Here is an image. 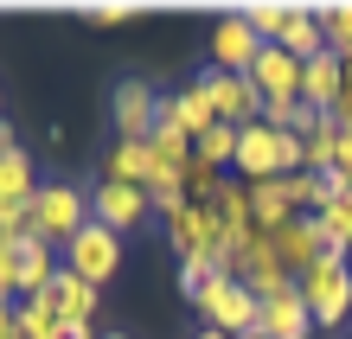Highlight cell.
<instances>
[{"label": "cell", "mask_w": 352, "mask_h": 339, "mask_svg": "<svg viewBox=\"0 0 352 339\" xmlns=\"http://www.w3.org/2000/svg\"><path fill=\"white\" fill-rule=\"evenodd\" d=\"M96 26H122V19H135V7H122V0H96V7H84Z\"/></svg>", "instance_id": "30"}, {"label": "cell", "mask_w": 352, "mask_h": 339, "mask_svg": "<svg viewBox=\"0 0 352 339\" xmlns=\"http://www.w3.org/2000/svg\"><path fill=\"white\" fill-rule=\"evenodd\" d=\"M148 154H154V173L179 179V173H186V160H192V141H186L179 129H167V122H160V129L148 135Z\"/></svg>", "instance_id": "21"}, {"label": "cell", "mask_w": 352, "mask_h": 339, "mask_svg": "<svg viewBox=\"0 0 352 339\" xmlns=\"http://www.w3.org/2000/svg\"><path fill=\"white\" fill-rule=\"evenodd\" d=\"M295 294L307 301L314 327H346V314H352V263L327 250V256H320V263L295 282Z\"/></svg>", "instance_id": "2"}, {"label": "cell", "mask_w": 352, "mask_h": 339, "mask_svg": "<svg viewBox=\"0 0 352 339\" xmlns=\"http://www.w3.org/2000/svg\"><path fill=\"white\" fill-rule=\"evenodd\" d=\"M333 166L352 179V129H340V154H333Z\"/></svg>", "instance_id": "31"}, {"label": "cell", "mask_w": 352, "mask_h": 339, "mask_svg": "<svg viewBox=\"0 0 352 339\" xmlns=\"http://www.w3.org/2000/svg\"><path fill=\"white\" fill-rule=\"evenodd\" d=\"M276 45L295 58V65H314V58L327 52V26H320V13H314V7H288V26H282Z\"/></svg>", "instance_id": "16"}, {"label": "cell", "mask_w": 352, "mask_h": 339, "mask_svg": "<svg viewBox=\"0 0 352 339\" xmlns=\"http://www.w3.org/2000/svg\"><path fill=\"white\" fill-rule=\"evenodd\" d=\"M192 314L212 333H231V339H256V320H263V301L250 288L237 282V275H212L199 294H192Z\"/></svg>", "instance_id": "1"}, {"label": "cell", "mask_w": 352, "mask_h": 339, "mask_svg": "<svg viewBox=\"0 0 352 339\" xmlns=\"http://www.w3.org/2000/svg\"><path fill=\"white\" fill-rule=\"evenodd\" d=\"M102 339H129V333H102Z\"/></svg>", "instance_id": "37"}, {"label": "cell", "mask_w": 352, "mask_h": 339, "mask_svg": "<svg viewBox=\"0 0 352 339\" xmlns=\"http://www.w3.org/2000/svg\"><path fill=\"white\" fill-rule=\"evenodd\" d=\"M7 327H13V301L0 294V333H7Z\"/></svg>", "instance_id": "34"}, {"label": "cell", "mask_w": 352, "mask_h": 339, "mask_svg": "<svg viewBox=\"0 0 352 339\" xmlns=\"http://www.w3.org/2000/svg\"><path fill=\"white\" fill-rule=\"evenodd\" d=\"M0 339H19V327H7V333H0Z\"/></svg>", "instance_id": "36"}, {"label": "cell", "mask_w": 352, "mask_h": 339, "mask_svg": "<svg viewBox=\"0 0 352 339\" xmlns=\"http://www.w3.org/2000/svg\"><path fill=\"white\" fill-rule=\"evenodd\" d=\"M7 154H19V141H13V129H7V122H0V160H7Z\"/></svg>", "instance_id": "32"}, {"label": "cell", "mask_w": 352, "mask_h": 339, "mask_svg": "<svg viewBox=\"0 0 352 339\" xmlns=\"http://www.w3.org/2000/svg\"><path fill=\"white\" fill-rule=\"evenodd\" d=\"M38 186H45V179L32 173V160H26V147H19V154H7V160H0V199H7V205H32V193H38Z\"/></svg>", "instance_id": "22"}, {"label": "cell", "mask_w": 352, "mask_h": 339, "mask_svg": "<svg viewBox=\"0 0 352 339\" xmlns=\"http://www.w3.org/2000/svg\"><path fill=\"white\" fill-rule=\"evenodd\" d=\"M52 307H58V320H71V327H90V314H96V288L84 282V275L58 269V282H52Z\"/></svg>", "instance_id": "19"}, {"label": "cell", "mask_w": 352, "mask_h": 339, "mask_svg": "<svg viewBox=\"0 0 352 339\" xmlns=\"http://www.w3.org/2000/svg\"><path fill=\"white\" fill-rule=\"evenodd\" d=\"M269 256H276V263L301 282V275L327 256V237H320V224H314V218H288L282 230H269Z\"/></svg>", "instance_id": "8"}, {"label": "cell", "mask_w": 352, "mask_h": 339, "mask_svg": "<svg viewBox=\"0 0 352 339\" xmlns=\"http://www.w3.org/2000/svg\"><path fill=\"white\" fill-rule=\"evenodd\" d=\"M192 154H199L205 166H218V173H224V166L237 160V129H224V122H218V129H205V135L192 141Z\"/></svg>", "instance_id": "25"}, {"label": "cell", "mask_w": 352, "mask_h": 339, "mask_svg": "<svg viewBox=\"0 0 352 339\" xmlns=\"http://www.w3.org/2000/svg\"><path fill=\"white\" fill-rule=\"evenodd\" d=\"M160 122H167V129H179L186 141H199L205 129H218V109H212V96H205V83L192 77L186 90H173L167 102H160Z\"/></svg>", "instance_id": "12"}, {"label": "cell", "mask_w": 352, "mask_h": 339, "mask_svg": "<svg viewBox=\"0 0 352 339\" xmlns=\"http://www.w3.org/2000/svg\"><path fill=\"white\" fill-rule=\"evenodd\" d=\"M250 90L263 102H301V65L282 45H263V58L250 65Z\"/></svg>", "instance_id": "11"}, {"label": "cell", "mask_w": 352, "mask_h": 339, "mask_svg": "<svg viewBox=\"0 0 352 339\" xmlns=\"http://www.w3.org/2000/svg\"><path fill=\"white\" fill-rule=\"evenodd\" d=\"M243 19H250V32L263 39V45H276L282 26H288V7H276V0H250V7H243Z\"/></svg>", "instance_id": "27"}, {"label": "cell", "mask_w": 352, "mask_h": 339, "mask_svg": "<svg viewBox=\"0 0 352 339\" xmlns=\"http://www.w3.org/2000/svg\"><path fill=\"white\" fill-rule=\"evenodd\" d=\"M314 224H320V237H327L333 256H352V199H346V205H327Z\"/></svg>", "instance_id": "26"}, {"label": "cell", "mask_w": 352, "mask_h": 339, "mask_svg": "<svg viewBox=\"0 0 352 339\" xmlns=\"http://www.w3.org/2000/svg\"><path fill=\"white\" fill-rule=\"evenodd\" d=\"M148 193H141V186H116V179H102L96 193H90V224H102V230H135L141 218H148Z\"/></svg>", "instance_id": "10"}, {"label": "cell", "mask_w": 352, "mask_h": 339, "mask_svg": "<svg viewBox=\"0 0 352 339\" xmlns=\"http://www.w3.org/2000/svg\"><path fill=\"white\" fill-rule=\"evenodd\" d=\"M314 333V314L295 288L276 294V301H263V320H256V339H307Z\"/></svg>", "instance_id": "14"}, {"label": "cell", "mask_w": 352, "mask_h": 339, "mask_svg": "<svg viewBox=\"0 0 352 339\" xmlns=\"http://www.w3.org/2000/svg\"><path fill=\"white\" fill-rule=\"evenodd\" d=\"M58 250L45 243V237H32V243H19V301H38V294H52V282H58Z\"/></svg>", "instance_id": "15"}, {"label": "cell", "mask_w": 352, "mask_h": 339, "mask_svg": "<svg viewBox=\"0 0 352 339\" xmlns=\"http://www.w3.org/2000/svg\"><path fill=\"white\" fill-rule=\"evenodd\" d=\"M65 269L84 275L90 288H102V282L122 269V237H116V230H102V224H84V230L65 243Z\"/></svg>", "instance_id": "5"}, {"label": "cell", "mask_w": 352, "mask_h": 339, "mask_svg": "<svg viewBox=\"0 0 352 339\" xmlns=\"http://www.w3.org/2000/svg\"><path fill=\"white\" fill-rule=\"evenodd\" d=\"M205 96H212V109L224 129H250V122H263V96L250 90V77H231V71H205Z\"/></svg>", "instance_id": "7"}, {"label": "cell", "mask_w": 352, "mask_h": 339, "mask_svg": "<svg viewBox=\"0 0 352 339\" xmlns=\"http://www.w3.org/2000/svg\"><path fill=\"white\" fill-rule=\"evenodd\" d=\"M84 224H90V193H77L71 179H45V186L32 193V230H38L52 250H65Z\"/></svg>", "instance_id": "3"}, {"label": "cell", "mask_w": 352, "mask_h": 339, "mask_svg": "<svg viewBox=\"0 0 352 339\" xmlns=\"http://www.w3.org/2000/svg\"><path fill=\"white\" fill-rule=\"evenodd\" d=\"M19 237H0V294H7V301H19Z\"/></svg>", "instance_id": "29"}, {"label": "cell", "mask_w": 352, "mask_h": 339, "mask_svg": "<svg viewBox=\"0 0 352 339\" xmlns=\"http://www.w3.org/2000/svg\"><path fill=\"white\" fill-rule=\"evenodd\" d=\"M102 179H116V186H141V193H148V179H154V154H148V141H116V147H109V160H102Z\"/></svg>", "instance_id": "18"}, {"label": "cell", "mask_w": 352, "mask_h": 339, "mask_svg": "<svg viewBox=\"0 0 352 339\" xmlns=\"http://www.w3.org/2000/svg\"><path fill=\"white\" fill-rule=\"evenodd\" d=\"M346 263H352V256H346Z\"/></svg>", "instance_id": "38"}, {"label": "cell", "mask_w": 352, "mask_h": 339, "mask_svg": "<svg viewBox=\"0 0 352 339\" xmlns=\"http://www.w3.org/2000/svg\"><path fill=\"white\" fill-rule=\"evenodd\" d=\"M212 275H218V263H212V256H186V263H179V294L192 301V294L212 282Z\"/></svg>", "instance_id": "28"}, {"label": "cell", "mask_w": 352, "mask_h": 339, "mask_svg": "<svg viewBox=\"0 0 352 339\" xmlns=\"http://www.w3.org/2000/svg\"><path fill=\"white\" fill-rule=\"evenodd\" d=\"M314 13L327 26V52L346 65V58H352V0H333V7H314Z\"/></svg>", "instance_id": "24"}, {"label": "cell", "mask_w": 352, "mask_h": 339, "mask_svg": "<svg viewBox=\"0 0 352 339\" xmlns=\"http://www.w3.org/2000/svg\"><path fill=\"white\" fill-rule=\"evenodd\" d=\"M192 339H231V333H212V327H199V333H192Z\"/></svg>", "instance_id": "35"}, {"label": "cell", "mask_w": 352, "mask_h": 339, "mask_svg": "<svg viewBox=\"0 0 352 339\" xmlns=\"http://www.w3.org/2000/svg\"><path fill=\"white\" fill-rule=\"evenodd\" d=\"M263 58V39L250 32L243 13H224L212 26V71H231V77H250V65Z\"/></svg>", "instance_id": "9"}, {"label": "cell", "mask_w": 352, "mask_h": 339, "mask_svg": "<svg viewBox=\"0 0 352 339\" xmlns=\"http://www.w3.org/2000/svg\"><path fill=\"white\" fill-rule=\"evenodd\" d=\"M160 96L148 77H122L116 83V102H109V116H116V141H148L160 129Z\"/></svg>", "instance_id": "4"}, {"label": "cell", "mask_w": 352, "mask_h": 339, "mask_svg": "<svg viewBox=\"0 0 352 339\" xmlns=\"http://www.w3.org/2000/svg\"><path fill=\"white\" fill-rule=\"evenodd\" d=\"M167 243L179 250V263L186 256H224V224H218V211L212 205H186V211H173L167 218Z\"/></svg>", "instance_id": "6"}, {"label": "cell", "mask_w": 352, "mask_h": 339, "mask_svg": "<svg viewBox=\"0 0 352 339\" xmlns=\"http://www.w3.org/2000/svg\"><path fill=\"white\" fill-rule=\"evenodd\" d=\"M340 96H346V65H340L333 52H320L314 65H301V102H307V109L333 116V109H340Z\"/></svg>", "instance_id": "13"}, {"label": "cell", "mask_w": 352, "mask_h": 339, "mask_svg": "<svg viewBox=\"0 0 352 339\" xmlns=\"http://www.w3.org/2000/svg\"><path fill=\"white\" fill-rule=\"evenodd\" d=\"M13 327L19 339H58V307H52V294H38V301H13Z\"/></svg>", "instance_id": "23"}, {"label": "cell", "mask_w": 352, "mask_h": 339, "mask_svg": "<svg viewBox=\"0 0 352 339\" xmlns=\"http://www.w3.org/2000/svg\"><path fill=\"white\" fill-rule=\"evenodd\" d=\"M288 218H301L295 211V193H288V179H263V186H250V224L263 230H282Z\"/></svg>", "instance_id": "17"}, {"label": "cell", "mask_w": 352, "mask_h": 339, "mask_svg": "<svg viewBox=\"0 0 352 339\" xmlns=\"http://www.w3.org/2000/svg\"><path fill=\"white\" fill-rule=\"evenodd\" d=\"M58 339H96V333H90V327H71V320H65V327H58Z\"/></svg>", "instance_id": "33"}, {"label": "cell", "mask_w": 352, "mask_h": 339, "mask_svg": "<svg viewBox=\"0 0 352 339\" xmlns=\"http://www.w3.org/2000/svg\"><path fill=\"white\" fill-rule=\"evenodd\" d=\"M301 141V173H333V154H340V122L333 116H320L307 135H295Z\"/></svg>", "instance_id": "20"}]
</instances>
